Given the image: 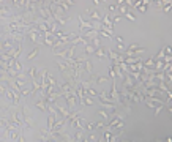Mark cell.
<instances>
[{
	"instance_id": "30bf717a",
	"label": "cell",
	"mask_w": 172,
	"mask_h": 142,
	"mask_svg": "<svg viewBox=\"0 0 172 142\" xmlns=\"http://www.w3.org/2000/svg\"><path fill=\"white\" fill-rule=\"evenodd\" d=\"M13 7L16 8V10H21V11H24V8H25V0H13Z\"/></svg>"
},
{
	"instance_id": "7c38bea8",
	"label": "cell",
	"mask_w": 172,
	"mask_h": 142,
	"mask_svg": "<svg viewBox=\"0 0 172 142\" xmlns=\"http://www.w3.org/2000/svg\"><path fill=\"white\" fill-rule=\"evenodd\" d=\"M54 123H55V117L49 114V115H48V126H46V130H48V131H52Z\"/></svg>"
},
{
	"instance_id": "603a6c76",
	"label": "cell",
	"mask_w": 172,
	"mask_h": 142,
	"mask_svg": "<svg viewBox=\"0 0 172 142\" xmlns=\"http://www.w3.org/2000/svg\"><path fill=\"white\" fill-rule=\"evenodd\" d=\"M84 46H85V52H87V54H95V48H93L90 43L84 44Z\"/></svg>"
},
{
	"instance_id": "6da1fadb",
	"label": "cell",
	"mask_w": 172,
	"mask_h": 142,
	"mask_svg": "<svg viewBox=\"0 0 172 142\" xmlns=\"http://www.w3.org/2000/svg\"><path fill=\"white\" fill-rule=\"evenodd\" d=\"M21 114H22V120H24V126H22V128H24L25 131L32 130V126L35 125V120H33V117H32V114H30L29 108H22Z\"/></svg>"
},
{
	"instance_id": "d590c367",
	"label": "cell",
	"mask_w": 172,
	"mask_h": 142,
	"mask_svg": "<svg viewBox=\"0 0 172 142\" xmlns=\"http://www.w3.org/2000/svg\"><path fill=\"white\" fill-rule=\"evenodd\" d=\"M81 142H89V139H87V138H85V136H84V138H82V141H81Z\"/></svg>"
},
{
	"instance_id": "d4e9b609",
	"label": "cell",
	"mask_w": 172,
	"mask_h": 142,
	"mask_svg": "<svg viewBox=\"0 0 172 142\" xmlns=\"http://www.w3.org/2000/svg\"><path fill=\"white\" fill-rule=\"evenodd\" d=\"M108 71H109V78H111V79H115V78H117V76H115V71H114V68H112V65L108 67Z\"/></svg>"
},
{
	"instance_id": "8fae6325",
	"label": "cell",
	"mask_w": 172,
	"mask_h": 142,
	"mask_svg": "<svg viewBox=\"0 0 172 142\" xmlns=\"http://www.w3.org/2000/svg\"><path fill=\"white\" fill-rule=\"evenodd\" d=\"M40 134H41V142H48L51 139V133L46 130V128H41L40 130Z\"/></svg>"
},
{
	"instance_id": "9c48e42d",
	"label": "cell",
	"mask_w": 172,
	"mask_h": 142,
	"mask_svg": "<svg viewBox=\"0 0 172 142\" xmlns=\"http://www.w3.org/2000/svg\"><path fill=\"white\" fill-rule=\"evenodd\" d=\"M82 71H87V73H92L93 71V62L92 60H85L82 65Z\"/></svg>"
},
{
	"instance_id": "52a82bcc",
	"label": "cell",
	"mask_w": 172,
	"mask_h": 142,
	"mask_svg": "<svg viewBox=\"0 0 172 142\" xmlns=\"http://www.w3.org/2000/svg\"><path fill=\"white\" fill-rule=\"evenodd\" d=\"M35 106L41 111V112H48V108H46V103L41 100V98H38V96H35Z\"/></svg>"
},
{
	"instance_id": "8d00e7d4",
	"label": "cell",
	"mask_w": 172,
	"mask_h": 142,
	"mask_svg": "<svg viewBox=\"0 0 172 142\" xmlns=\"http://www.w3.org/2000/svg\"><path fill=\"white\" fill-rule=\"evenodd\" d=\"M0 142H7V141H5V139H2V141H0Z\"/></svg>"
},
{
	"instance_id": "f546056e",
	"label": "cell",
	"mask_w": 172,
	"mask_h": 142,
	"mask_svg": "<svg viewBox=\"0 0 172 142\" xmlns=\"http://www.w3.org/2000/svg\"><path fill=\"white\" fill-rule=\"evenodd\" d=\"M95 130H104V123L103 122H97L95 123Z\"/></svg>"
},
{
	"instance_id": "d6a6232c",
	"label": "cell",
	"mask_w": 172,
	"mask_h": 142,
	"mask_svg": "<svg viewBox=\"0 0 172 142\" xmlns=\"http://www.w3.org/2000/svg\"><path fill=\"white\" fill-rule=\"evenodd\" d=\"M122 18H123V16H115L114 19H111V21H112V24H115V22H119L120 19H122Z\"/></svg>"
},
{
	"instance_id": "cb8c5ba5",
	"label": "cell",
	"mask_w": 172,
	"mask_h": 142,
	"mask_svg": "<svg viewBox=\"0 0 172 142\" xmlns=\"http://www.w3.org/2000/svg\"><path fill=\"white\" fill-rule=\"evenodd\" d=\"M85 138L89 139V142H95V141H98V138H97V134H95L93 131H92V133H90L89 136H85Z\"/></svg>"
},
{
	"instance_id": "7402d4cb",
	"label": "cell",
	"mask_w": 172,
	"mask_h": 142,
	"mask_svg": "<svg viewBox=\"0 0 172 142\" xmlns=\"http://www.w3.org/2000/svg\"><path fill=\"white\" fill-rule=\"evenodd\" d=\"M7 90H8V85H7V84H3V82H0V96H5Z\"/></svg>"
},
{
	"instance_id": "4316f807",
	"label": "cell",
	"mask_w": 172,
	"mask_h": 142,
	"mask_svg": "<svg viewBox=\"0 0 172 142\" xmlns=\"http://www.w3.org/2000/svg\"><path fill=\"white\" fill-rule=\"evenodd\" d=\"M119 8V5H117V2H114V3H109L108 5V10L109 11H115V10Z\"/></svg>"
},
{
	"instance_id": "8992f818",
	"label": "cell",
	"mask_w": 172,
	"mask_h": 142,
	"mask_svg": "<svg viewBox=\"0 0 172 142\" xmlns=\"http://www.w3.org/2000/svg\"><path fill=\"white\" fill-rule=\"evenodd\" d=\"M57 67H59L60 71H62V74H68L70 70H71V67H70L67 62H63V60H59V62H57Z\"/></svg>"
},
{
	"instance_id": "e0dca14e",
	"label": "cell",
	"mask_w": 172,
	"mask_h": 142,
	"mask_svg": "<svg viewBox=\"0 0 172 142\" xmlns=\"http://www.w3.org/2000/svg\"><path fill=\"white\" fill-rule=\"evenodd\" d=\"M85 93H87V96H98L100 92L97 89H93V87H89L87 90H85Z\"/></svg>"
},
{
	"instance_id": "836d02e7",
	"label": "cell",
	"mask_w": 172,
	"mask_h": 142,
	"mask_svg": "<svg viewBox=\"0 0 172 142\" xmlns=\"http://www.w3.org/2000/svg\"><path fill=\"white\" fill-rule=\"evenodd\" d=\"M93 5H95V7H100L101 2H100V0H93Z\"/></svg>"
},
{
	"instance_id": "7a4b0ae2",
	"label": "cell",
	"mask_w": 172,
	"mask_h": 142,
	"mask_svg": "<svg viewBox=\"0 0 172 142\" xmlns=\"http://www.w3.org/2000/svg\"><path fill=\"white\" fill-rule=\"evenodd\" d=\"M13 16V8L10 7V5H7V2H5L3 5H0V18L2 19H8Z\"/></svg>"
},
{
	"instance_id": "d6986e66",
	"label": "cell",
	"mask_w": 172,
	"mask_h": 142,
	"mask_svg": "<svg viewBox=\"0 0 172 142\" xmlns=\"http://www.w3.org/2000/svg\"><path fill=\"white\" fill-rule=\"evenodd\" d=\"M38 54H40V48H35V49H32V51H30V54L27 55V59H29V60H33V59L37 57Z\"/></svg>"
},
{
	"instance_id": "f1b7e54d",
	"label": "cell",
	"mask_w": 172,
	"mask_h": 142,
	"mask_svg": "<svg viewBox=\"0 0 172 142\" xmlns=\"http://www.w3.org/2000/svg\"><path fill=\"white\" fill-rule=\"evenodd\" d=\"M85 130L90 131V133H92V131H95V123H87V125H85Z\"/></svg>"
},
{
	"instance_id": "484cf974",
	"label": "cell",
	"mask_w": 172,
	"mask_h": 142,
	"mask_svg": "<svg viewBox=\"0 0 172 142\" xmlns=\"http://www.w3.org/2000/svg\"><path fill=\"white\" fill-rule=\"evenodd\" d=\"M125 18H126V19H130V21H133V22L136 21V16H134V13H133V11H128V13L125 14Z\"/></svg>"
},
{
	"instance_id": "277c9868",
	"label": "cell",
	"mask_w": 172,
	"mask_h": 142,
	"mask_svg": "<svg viewBox=\"0 0 172 142\" xmlns=\"http://www.w3.org/2000/svg\"><path fill=\"white\" fill-rule=\"evenodd\" d=\"M95 55H97L98 59L104 60L106 57H108V48H104V46H100V48H97V49H95Z\"/></svg>"
},
{
	"instance_id": "2e32d148",
	"label": "cell",
	"mask_w": 172,
	"mask_h": 142,
	"mask_svg": "<svg viewBox=\"0 0 172 142\" xmlns=\"http://www.w3.org/2000/svg\"><path fill=\"white\" fill-rule=\"evenodd\" d=\"M14 95H16V93H14V90L8 89V90H7V93H5V98H7L8 101H11V103H13V101H14Z\"/></svg>"
},
{
	"instance_id": "ba28073f",
	"label": "cell",
	"mask_w": 172,
	"mask_h": 142,
	"mask_svg": "<svg viewBox=\"0 0 172 142\" xmlns=\"http://www.w3.org/2000/svg\"><path fill=\"white\" fill-rule=\"evenodd\" d=\"M19 134H21V130H11V131H8V133H7V138L11 142H16L18 138H19Z\"/></svg>"
},
{
	"instance_id": "3957f363",
	"label": "cell",
	"mask_w": 172,
	"mask_h": 142,
	"mask_svg": "<svg viewBox=\"0 0 172 142\" xmlns=\"http://www.w3.org/2000/svg\"><path fill=\"white\" fill-rule=\"evenodd\" d=\"M70 125H71L74 130H84V131H85V125H87V122H85L82 117H78L76 120L70 122Z\"/></svg>"
},
{
	"instance_id": "5bb4252c",
	"label": "cell",
	"mask_w": 172,
	"mask_h": 142,
	"mask_svg": "<svg viewBox=\"0 0 172 142\" xmlns=\"http://www.w3.org/2000/svg\"><path fill=\"white\" fill-rule=\"evenodd\" d=\"M82 138H84V130H78V131H76V134L73 136V141L74 142H81Z\"/></svg>"
},
{
	"instance_id": "4dcf8cb0",
	"label": "cell",
	"mask_w": 172,
	"mask_h": 142,
	"mask_svg": "<svg viewBox=\"0 0 172 142\" xmlns=\"http://www.w3.org/2000/svg\"><path fill=\"white\" fill-rule=\"evenodd\" d=\"M164 109V106L163 104H160V106H156V108H155V115H158L160 112H161V111H163Z\"/></svg>"
},
{
	"instance_id": "44dd1931",
	"label": "cell",
	"mask_w": 172,
	"mask_h": 142,
	"mask_svg": "<svg viewBox=\"0 0 172 142\" xmlns=\"http://www.w3.org/2000/svg\"><path fill=\"white\" fill-rule=\"evenodd\" d=\"M89 43L92 44V46H93L95 49H97V48H100V46H101V44H100V37H97V38H93V40H90Z\"/></svg>"
},
{
	"instance_id": "4fadbf2b",
	"label": "cell",
	"mask_w": 172,
	"mask_h": 142,
	"mask_svg": "<svg viewBox=\"0 0 172 142\" xmlns=\"http://www.w3.org/2000/svg\"><path fill=\"white\" fill-rule=\"evenodd\" d=\"M11 71H14V73H22V65H21V62H19V60H16V62L13 63Z\"/></svg>"
},
{
	"instance_id": "e575fe53",
	"label": "cell",
	"mask_w": 172,
	"mask_h": 142,
	"mask_svg": "<svg viewBox=\"0 0 172 142\" xmlns=\"http://www.w3.org/2000/svg\"><path fill=\"white\" fill-rule=\"evenodd\" d=\"M115 40H117V43H123V38L122 37H115Z\"/></svg>"
},
{
	"instance_id": "9a60e30c",
	"label": "cell",
	"mask_w": 172,
	"mask_h": 142,
	"mask_svg": "<svg viewBox=\"0 0 172 142\" xmlns=\"http://www.w3.org/2000/svg\"><path fill=\"white\" fill-rule=\"evenodd\" d=\"M90 18H92L95 22H101V18H103V16H101L98 11H90Z\"/></svg>"
},
{
	"instance_id": "74e56055",
	"label": "cell",
	"mask_w": 172,
	"mask_h": 142,
	"mask_svg": "<svg viewBox=\"0 0 172 142\" xmlns=\"http://www.w3.org/2000/svg\"><path fill=\"white\" fill-rule=\"evenodd\" d=\"M37 142H41V141H37Z\"/></svg>"
},
{
	"instance_id": "ffe728a7",
	"label": "cell",
	"mask_w": 172,
	"mask_h": 142,
	"mask_svg": "<svg viewBox=\"0 0 172 142\" xmlns=\"http://www.w3.org/2000/svg\"><path fill=\"white\" fill-rule=\"evenodd\" d=\"M19 95H21V96H29V95H32V87H25V89H22L21 92H19Z\"/></svg>"
},
{
	"instance_id": "ac0fdd59",
	"label": "cell",
	"mask_w": 172,
	"mask_h": 142,
	"mask_svg": "<svg viewBox=\"0 0 172 142\" xmlns=\"http://www.w3.org/2000/svg\"><path fill=\"white\" fill-rule=\"evenodd\" d=\"M98 115H100L101 119H104V120H109V119H111V115H109V112H108L106 109H100V111H98Z\"/></svg>"
},
{
	"instance_id": "5b68a950",
	"label": "cell",
	"mask_w": 172,
	"mask_h": 142,
	"mask_svg": "<svg viewBox=\"0 0 172 142\" xmlns=\"http://www.w3.org/2000/svg\"><path fill=\"white\" fill-rule=\"evenodd\" d=\"M25 74H27V78H30V81H33V79H38V74H40V70L37 67H32L30 70L25 71Z\"/></svg>"
},
{
	"instance_id": "83f0119b",
	"label": "cell",
	"mask_w": 172,
	"mask_h": 142,
	"mask_svg": "<svg viewBox=\"0 0 172 142\" xmlns=\"http://www.w3.org/2000/svg\"><path fill=\"white\" fill-rule=\"evenodd\" d=\"M171 8H172V3L171 2H166V5H163V11H166V13H169Z\"/></svg>"
},
{
	"instance_id": "1f68e13d",
	"label": "cell",
	"mask_w": 172,
	"mask_h": 142,
	"mask_svg": "<svg viewBox=\"0 0 172 142\" xmlns=\"http://www.w3.org/2000/svg\"><path fill=\"white\" fill-rule=\"evenodd\" d=\"M16 142H27V141H25V136L21 133V134H19V138H18V141Z\"/></svg>"
}]
</instances>
